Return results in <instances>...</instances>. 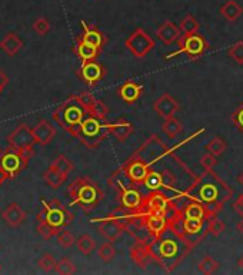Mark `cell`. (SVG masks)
<instances>
[{
	"mask_svg": "<svg viewBox=\"0 0 243 275\" xmlns=\"http://www.w3.org/2000/svg\"><path fill=\"white\" fill-rule=\"evenodd\" d=\"M82 26L85 29V33L82 36V40H85L86 43L92 44V46H95L97 49H100L104 44L103 33L100 30H97L96 27H89L85 22H82Z\"/></svg>",
	"mask_w": 243,
	"mask_h": 275,
	"instance_id": "obj_26",
	"label": "cell"
},
{
	"mask_svg": "<svg viewBox=\"0 0 243 275\" xmlns=\"http://www.w3.org/2000/svg\"><path fill=\"white\" fill-rule=\"evenodd\" d=\"M97 255H99V258L103 262H110L113 258H114V255H116V249L112 245V242L110 241L109 242H103L99 247V249H97Z\"/></svg>",
	"mask_w": 243,
	"mask_h": 275,
	"instance_id": "obj_40",
	"label": "cell"
},
{
	"mask_svg": "<svg viewBox=\"0 0 243 275\" xmlns=\"http://www.w3.org/2000/svg\"><path fill=\"white\" fill-rule=\"evenodd\" d=\"M87 116H90L89 111L78 95V96H72L65 103H62L60 106L54 111L53 119L60 125L65 131H68L73 136L78 138L80 126Z\"/></svg>",
	"mask_w": 243,
	"mask_h": 275,
	"instance_id": "obj_1",
	"label": "cell"
},
{
	"mask_svg": "<svg viewBox=\"0 0 243 275\" xmlns=\"http://www.w3.org/2000/svg\"><path fill=\"white\" fill-rule=\"evenodd\" d=\"M177 42H179V50L174 52V53L167 54L166 59L174 58V56H177V54L180 53H186L189 58H192V59H198V58H200L202 54L208 50L209 47V44L208 42L205 40V37L198 35V33L180 36V39H179Z\"/></svg>",
	"mask_w": 243,
	"mask_h": 275,
	"instance_id": "obj_7",
	"label": "cell"
},
{
	"mask_svg": "<svg viewBox=\"0 0 243 275\" xmlns=\"http://www.w3.org/2000/svg\"><path fill=\"white\" fill-rule=\"evenodd\" d=\"M117 93L123 102L126 103H135L138 99L142 96L143 93V86L133 82V80H128L122 85L120 88L117 89Z\"/></svg>",
	"mask_w": 243,
	"mask_h": 275,
	"instance_id": "obj_21",
	"label": "cell"
},
{
	"mask_svg": "<svg viewBox=\"0 0 243 275\" xmlns=\"http://www.w3.org/2000/svg\"><path fill=\"white\" fill-rule=\"evenodd\" d=\"M9 83V78L5 75V72L0 69V92L3 90V88Z\"/></svg>",
	"mask_w": 243,
	"mask_h": 275,
	"instance_id": "obj_49",
	"label": "cell"
},
{
	"mask_svg": "<svg viewBox=\"0 0 243 275\" xmlns=\"http://www.w3.org/2000/svg\"><path fill=\"white\" fill-rule=\"evenodd\" d=\"M179 27H180V30L183 32V35L198 33V30H199V22L193 18L192 15H186V16L180 20Z\"/></svg>",
	"mask_w": 243,
	"mask_h": 275,
	"instance_id": "obj_36",
	"label": "cell"
},
{
	"mask_svg": "<svg viewBox=\"0 0 243 275\" xmlns=\"http://www.w3.org/2000/svg\"><path fill=\"white\" fill-rule=\"evenodd\" d=\"M203 224H205V219H202V218H186L185 216V231L189 237L198 235L203 230Z\"/></svg>",
	"mask_w": 243,
	"mask_h": 275,
	"instance_id": "obj_37",
	"label": "cell"
},
{
	"mask_svg": "<svg viewBox=\"0 0 243 275\" xmlns=\"http://www.w3.org/2000/svg\"><path fill=\"white\" fill-rule=\"evenodd\" d=\"M109 131L112 133L113 136L119 141V142H125L129 136H131L133 131H135V126L133 124H131L129 121L126 119H117L114 124H109Z\"/></svg>",
	"mask_w": 243,
	"mask_h": 275,
	"instance_id": "obj_23",
	"label": "cell"
},
{
	"mask_svg": "<svg viewBox=\"0 0 243 275\" xmlns=\"http://www.w3.org/2000/svg\"><path fill=\"white\" fill-rule=\"evenodd\" d=\"M79 98L83 102V105L87 107L89 115L99 118V119H106V116L109 114V109L102 100L96 99L90 93H82V95H79Z\"/></svg>",
	"mask_w": 243,
	"mask_h": 275,
	"instance_id": "obj_19",
	"label": "cell"
},
{
	"mask_svg": "<svg viewBox=\"0 0 243 275\" xmlns=\"http://www.w3.org/2000/svg\"><path fill=\"white\" fill-rule=\"evenodd\" d=\"M219 13H220L226 20H229V22H236V20L243 15V8L237 3V2L229 0V2H226L225 5L220 6Z\"/></svg>",
	"mask_w": 243,
	"mask_h": 275,
	"instance_id": "obj_25",
	"label": "cell"
},
{
	"mask_svg": "<svg viewBox=\"0 0 243 275\" xmlns=\"http://www.w3.org/2000/svg\"><path fill=\"white\" fill-rule=\"evenodd\" d=\"M219 266L220 264L217 262L215 258L212 257H203V259L200 261L199 264H198V269H199V272L205 275H212L216 272L217 269H219Z\"/></svg>",
	"mask_w": 243,
	"mask_h": 275,
	"instance_id": "obj_33",
	"label": "cell"
},
{
	"mask_svg": "<svg viewBox=\"0 0 243 275\" xmlns=\"http://www.w3.org/2000/svg\"><path fill=\"white\" fill-rule=\"evenodd\" d=\"M153 111L162 119H167L170 116H174V114L179 111V102L173 99L169 93H163L160 98L157 99L153 103Z\"/></svg>",
	"mask_w": 243,
	"mask_h": 275,
	"instance_id": "obj_16",
	"label": "cell"
},
{
	"mask_svg": "<svg viewBox=\"0 0 243 275\" xmlns=\"http://www.w3.org/2000/svg\"><path fill=\"white\" fill-rule=\"evenodd\" d=\"M29 155L22 153V152L12 149L0 156V168L8 175V174H15L22 168V163H26Z\"/></svg>",
	"mask_w": 243,
	"mask_h": 275,
	"instance_id": "obj_12",
	"label": "cell"
},
{
	"mask_svg": "<svg viewBox=\"0 0 243 275\" xmlns=\"http://www.w3.org/2000/svg\"><path fill=\"white\" fill-rule=\"evenodd\" d=\"M37 218L47 221L56 228H63V227L72 224L75 215L70 212L68 208H65L60 201L53 199L49 204H44L43 213H40Z\"/></svg>",
	"mask_w": 243,
	"mask_h": 275,
	"instance_id": "obj_6",
	"label": "cell"
},
{
	"mask_svg": "<svg viewBox=\"0 0 243 275\" xmlns=\"http://www.w3.org/2000/svg\"><path fill=\"white\" fill-rule=\"evenodd\" d=\"M227 54L233 59L237 65H243V42H237L230 46Z\"/></svg>",
	"mask_w": 243,
	"mask_h": 275,
	"instance_id": "obj_44",
	"label": "cell"
},
{
	"mask_svg": "<svg viewBox=\"0 0 243 275\" xmlns=\"http://www.w3.org/2000/svg\"><path fill=\"white\" fill-rule=\"evenodd\" d=\"M233 208H234V211H236V212L239 213L240 216H243V192L240 194V195L237 196V199L234 201Z\"/></svg>",
	"mask_w": 243,
	"mask_h": 275,
	"instance_id": "obj_48",
	"label": "cell"
},
{
	"mask_svg": "<svg viewBox=\"0 0 243 275\" xmlns=\"http://www.w3.org/2000/svg\"><path fill=\"white\" fill-rule=\"evenodd\" d=\"M33 133H35L36 143L39 145H47L52 142V139L56 135V129L53 128V125L47 121H40L39 124L33 128Z\"/></svg>",
	"mask_w": 243,
	"mask_h": 275,
	"instance_id": "obj_22",
	"label": "cell"
},
{
	"mask_svg": "<svg viewBox=\"0 0 243 275\" xmlns=\"http://www.w3.org/2000/svg\"><path fill=\"white\" fill-rule=\"evenodd\" d=\"M0 271H2V265H0Z\"/></svg>",
	"mask_w": 243,
	"mask_h": 275,
	"instance_id": "obj_55",
	"label": "cell"
},
{
	"mask_svg": "<svg viewBox=\"0 0 243 275\" xmlns=\"http://www.w3.org/2000/svg\"><path fill=\"white\" fill-rule=\"evenodd\" d=\"M143 185L148 188L150 192H156V191H160L162 188L165 187V177L163 174L160 172H156V171H149L148 177L145 179Z\"/></svg>",
	"mask_w": 243,
	"mask_h": 275,
	"instance_id": "obj_29",
	"label": "cell"
},
{
	"mask_svg": "<svg viewBox=\"0 0 243 275\" xmlns=\"http://www.w3.org/2000/svg\"><path fill=\"white\" fill-rule=\"evenodd\" d=\"M232 122L237 128V131H240L243 133V102L232 114Z\"/></svg>",
	"mask_w": 243,
	"mask_h": 275,
	"instance_id": "obj_47",
	"label": "cell"
},
{
	"mask_svg": "<svg viewBox=\"0 0 243 275\" xmlns=\"http://www.w3.org/2000/svg\"><path fill=\"white\" fill-rule=\"evenodd\" d=\"M75 52L78 53V56L83 61V62H87V61H95L96 58L99 56L100 49H97L95 46L86 43L85 40L80 39V42H79L78 46H76Z\"/></svg>",
	"mask_w": 243,
	"mask_h": 275,
	"instance_id": "obj_28",
	"label": "cell"
},
{
	"mask_svg": "<svg viewBox=\"0 0 243 275\" xmlns=\"http://www.w3.org/2000/svg\"><path fill=\"white\" fill-rule=\"evenodd\" d=\"M225 228H226L225 222L222 221V219H219L216 215H212V216H209L208 230H209V232L213 235V237H219L222 232L225 231Z\"/></svg>",
	"mask_w": 243,
	"mask_h": 275,
	"instance_id": "obj_42",
	"label": "cell"
},
{
	"mask_svg": "<svg viewBox=\"0 0 243 275\" xmlns=\"http://www.w3.org/2000/svg\"><path fill=\"white\" fill-rule=\"evenodd\" d=\"M104 76V69L100 63L96 61H87L83 62L80 68V78L86 82L87 85H95L96 82L102 79Z\"/></svg>",
	"mask_w": 243,
	"mask_h": 275,
	"instance_id": "obj_17",
	"label": "cell"
},
{
	"mask_svg": "<svg viewBox=\"0 0 243 275\" xmlns=\"http://www.w3.org/2000/svg\"><path fill=\"white\" fill-rule=\"evenodd\" d=\"M50 167L54 169H57V171H60L63 174H66V175L73 171V163H72V160H70L69 158H66L65 155H59V156L50 163Z\"/></svg>",
	"mask_w": 243,
	"mask_h": 275,
	"instance_id": "obj_39",
	"label": "cell"
},
{
	"mask_svg": "<svg viewBox=\"0 0 243 275\" xmlns=\"http://www.w3.org/2000/svg\"><path fill=\"white\" fill-rule=\"evenodd\" d=\"M110 133L109 124H106L104 119H99L95 116H87L80 126L79 139L87 148H96L106 139V136Z\"/></svg>",
	"mask_w": 243,
	"mask_h": 275,
	"instance_id": "obj_4",
	"label": "cell"
},
{
	"mask_svg": "<svg viewBox=\"0 0 243 275\" xmlns=\"http://www.w3.org/2000/svg\"><path fill=\"white\" fill-rule=\"evenodd\" d=\"M76 247L83 255H90L96 249V241L89 234H83L76 240Z\"/></svg>",
	"mask_w": 243,
	"mask_h": 275,
	"instance_id": "obj_31",
	"label": "cell"
},
{
	"mask_svg": "<svg viewBox=\"0 0 243 275\" xmlns=\"http://www.w3.org/2000/svg\"><path fill=\"white\" fill-rule=\"evenodd\" d=\"M68 194L72 199V205H80L85 212L96 208L103 198V191L100 187L87 177L75 179L68 188Z\"/></svg>",
	"mask_w": 243,
	"mask_h": 275,
	"instance_id": "obj_2",
	"label": "cell"
},
{
	"mask_svg": "<svg viewBox=\"0 0 243 275\" xmlns=\"http://www.w3.org/2000/svg\"><path fill=\"white\" fill-rule=\"evenodd\" d=\"M2 155H3V151H2V148H0V156H2Z\"/></svg>",
	"mask_w": 243,
	"mask_h": 275,
	"instance_id": "obj_54",
	"label": "cell"
},
{
	"mask_svg": "<svg viewBox=\"0 0 243 275\" xmlns=\"http://www.w3.org/2000/svg\"><path fill=\"white\" fill-rule=\"evenodd\" d=\"M173 206L174 204L170 198H167L165 194L156 191V192H150L149 195H145L143 204L138 208V211L143 213L145 216L148 213H165V215H167Z\"/></svg>",
	"mask_w": 243,
	"mask_h": 275,
	"instance_id": "obj_9",
	"label": "cell"
},
{
	"mask_svg": "<svg viewBox=\"0 0 243 275\" xmlns=\"http://www.w3.org/2000/svg\"><path fill=\"white\" fill-rule=\"evenodd\" d=\"M66 178H68L66 174H63V172L52 168V167H49V169L43 174V179L52 189H59L66 182Z\"/></svg>",
	"mask_w": 243,
	"mask_h": 275,
	"instance_id": "obj_27",
	"label": "cell"
},
{
	"mask_svg": "<svg viewBox=\"0 0 243 275\" xmlns=\"http://www.w3.org/2000/svg\"><path fill=\"white\" fill-rule=\"evenodd\" d=\"M8 139H9L10 146H12L13 149L22 152V153H26V155L30 153L32 148H33V145L36 143L33 129H30V128L25 124L19 125L18 128L10 133Z\"/></svg>",
	"mask_w": 243,
	"mask_h": 275,
	"instance_id": "obj_11",
	"label": "cell"
},
{
	"mask_svg": "<svg viewBox=\"0 0 243 275\" xmlns=\"http://www.w3.org/2000/svg\"><path fill=\"white\" fill-rule=\"evenodd\" d=\"M132 211L128 209V213H110L107 218L99 221V234L104 240L114 242L120 238L123 232L126 231V227L131 221Z\"/></svg>",
	"mask_w": 243,
	"mask_h": 275,
	"instance_id": "obj_5",
	"label": "cell"
},
{
	"mask_svg": "<svg viewBox=\"0 0 243 275\" xmlns=\"http://www.w3.org/2000/svg\"><path fill=\"white\" fill-rule=\"evenodd\" d=\"M37 266L43 271V272H52L54 271V266H56V259L53 258L52 254H43L42 257L39 258L37 261Z\"/></svg>",
	"mask_w": 243,
	"mask_h": 275,
	"instance_id": "obj_43",
	"label": "cell"
},
{
	"mask_svg": "<svg viewBox=\"0 0 243 275\" xmlns=\"http://www.w3.org/2000/svg\"><path fill=\"white\" fill-rule=\"evenodd\" d=\"M226 148H227V145H226L225 139L220 136H213L212 141L206 145V151L210 152L212 155H215L217 158L225 153Z\"/></svg>",
	"mask_w": 243,
	"mask_h": 275,
	"instance_id": "obj_35",
	"label": "cell"
},
{
	"mask_svg": "<svg viewBox=\"0 0 243 275\" xmlns=\"http://www.w3.org/2000/svg\"><path fill=\"white\" fill-rule=\"evenodd\" d=\"M122 171L125 172L126 178L129 179V182L132 184L131 187H136V185H143L149 171H150V165L143 158H140L139 155L135 153L131 159L126 160V163L122 168Z\"/></svg>",
	"mask_w": 243,
	"mask_h": 275,
	"instance_id": "obj_10",
	"label": "cell"
},
{
	"mask_svg": "<svg viewBox=\"0 0 243 275\" xmlns=\"http://www.w3.org/2000/svg\"><path fill=\"white\" fill-rule=\"evenodd\" d=\"M183 213L186 218H202V219L208 218L205 206L198 201H192L191 204L186 205V208L183 209Z\"/></svg>",
	"mask_w": 243,
	"mask_h": 275,
	"instance_id": "obj_32",
	"label": "cell"
},
{
	"mask_svg": "<svg viewBox=\"0 0 243 275\" xmlns=\"http://www.w3.org/2000/svg\"><path fill=\"white\" fill-rule=\"evenodd\" d=\"M216 163H217V156L212 155L210 152L205 153V155L200 158V165L203 167V169H205L206 172H213V168L216 167Z\"/></svg>",
	"mask_w": 243,
	"mask_h": 275,
	"instance_id": "obj_45",
	"label": "cell"
},
{
	"mask_svg": "<svg viewBox=\"0 0 243 275\" xmlns=\"http://www.w3.org/2000/svg\"><path fill=\"white\" fill-rule=\"evenodd\" d=\"M237 264H239V266H240V268H242V269H243V257L240 258V259H239V262H237Z\"/></svg>",
	"mask_w": 243,
	"mask_h": 275,
	"instance_id": "obj_52",
	"label": "cell"
},
{
	"mask_svg": "<svg viewBox=\"0 0 243 275\" xmlns=\"http://www.w3.org/2000/svg\"><path fill=\"white\" fill-rule=\"evenodd\" d=\"M183 126L180 124V121L177 119V118H174V116H170V118H167L165 119V122L162 125V131L170 138V139H174L179 133L182 132Z\"/></svg>",
	"mask_w": 243,
	"mask_h": 275,
	"instance_id": "obj_30",
	"label": "cell"
},
{
	"mask_svg": "<svg viewBox=\"0 0 243 275\" xmlns=\"http://www.w3.org/2000/svg\"><path fill=\"white\" fill-rule=\"evenodd\" d=\"M180 33H182L180 27L176 26L170 20H165L156 30L159 40L165 44H173L174 42H177L180 39Z\"/></svg>",
	"mask_w": 243,
	"mask_h": 275,
	"instance_id": "obj_18",
	"label": "cell"
},
{
	"mask_svg": "<svg viewBox=\"0 0 243 275\" xmlns=\"http://www.w3.org/2000/svg\"><path fill=\"white\" fill-rule=\"evenodd\" d=\"M131 258L136 265L140 266L142 269H145L148 266L149 262L153 259L150 242H140V241H136L135 245L131 248Z\"/></svg>",
	"mask_w": 243,
	"mask_h": 275,
	"instance_id": "obj_13",
	"label": "cell"
},
{
	"mask_svg": "<svg viewBox=\"0 0 243 275\" xmlns=\"http://www.w3.org/2000/svg\"><path fill=\"white\" fill-rule=\"evenodd\" d=\"M237 230H239V232L243 235V216H242V219L239 221V224H237Z\"/></svg>",
	"mask_w": 243,
	"mask_h": 275,
	"instance_id": "obj_50",
	"label": "cell"
},
{
	"mask_svg": "<svg viewBox=\"0 0 243 275\" xmlns=\"http://www.w3.org/2000/svg\"><path fill=\"white\" fill-rule=\"evenodd\" d=\"M33 29H35L36 33H39L40 36H44L49 33L50 30V23L47 22V19L44 18H39L37 20H35L33 23Z\"/></svg>",
	"mask_w": 243,
	"mask_h": 275,
	"instance_id": "obj_46",
	"label": "cell"
},
{
	"mask_svg": "<svg viewBox=\"0 0 243 275\" xmlns=\"http://www.w3.org/2000/svg\"><path fill=\"white\" fill-rule=\"evenodd\" d=\"M59 230H60V228L53 227L52 224H49V222L44 221V219H39L37 228H36L37 234H39L43 240H50L53 237H56V234H57Z\"/></svg>",
	"mask_w": 243,
	"mask_h": 275,
	"instance_id": "obj_34",
	"label": "cell"
},
{
	"mask_svg": "<svg viewBox=\"0 0 243 275\" xmlns=\"http://www.w3.org/2000/svg\"><path fill=\"white\" fill-rule=\"evenodd\" d=\"M143 198L145 195L140 194L135 187H120V201L123 208L135 211L138 209L140 205L143 204Z\"/></svg>",
	"mask_w": 243,
	"mask_h": 275,
	"instance_id": "obj_20",
	"label": "cell"
},
{
	"mask_svg": "<svg viewBox=\"0 0 243 275\" xmlns=\"http://www.w3.org/2000/svg\"><path fill=\"white\" fill-rule=\"evenodd\" d=\"M23 47V40L16 33L10 32L0 42V49L9 56H15Z\"/></svg>",
	"mask_w": 243,
	"mask_h": 275,
	"instance_id": "obj_24",
	"label": "cell"
},
{
	"mask_svg": "<svg viewBox=\"0 0 243 275\" xmlns=\"http://www.w3.org/2000/svg\"><path fill=\"white\" fill-rule=\"evenodd\" d=\"M54 271H56L57 274L62 275L75 274V272H76V265L70 261L69 258H62L60 261L56 262Z\"/></svg>",
	"mask_w": 243,
	"mask_h": 275,
	"instance_id": "obj_41",
	"label": "cell"
},
{
	"mask_svg": "<svg viewBox=\"0 0 243 275\" xmlns=\"http://www.w3.org/2000/svg\"><path fill=\"white\" fill-rule=\"evenodd\" d=\"M237 182H239V184L243 187V172L239 175V177H237Z\"/></svg>",
	"mask_w": 243,
	"mask_h": 275,
	"instance_id": "obj_51",
	"label": "cell"
},
{
	"mask_svg": "<svg viewBox=\"0 0 243 275\" xmlns=\"http://www.w3.org/2000/svg\"><path fill=\"white\" fill-rule=\"evenodd\" d=\"M125 46L128 47V50H129L135 58L143 59V58H146V54L155 47V40H153L142 27H139V29H136V30L126 39Z\"/></svg>",
	"mask_w": 243,
	"mask_h": 275,
	"instance_id": "obj_8",
	"label": "cell"
},
{
	"mask_svg": "<svg viewBox=\"0 0 243 275\" xmlns=\"http://www.w3.org/2000/svg\"><path fill=\"white\" fill-rule=\"evenodd\" d=\"M145 224L149 228V231L152 232V235L155 237V240L162 238L169 228V219L165 213H148L145 216Z\"/></svg>",
	"mask_w": 243,
	"mask_h": 275,
	"instance_id": "obj_14",
	"label": "cell"
},
{
	"mask_svg": "<svg viewBox=\"0 0 243 275\" xmlns=\"http://www.w3.org/2000/svg\"><path fill=\"white\" fill-rule=\"evenodd\" d=\"M152 247V257L153 259L159 262L162 266H165L167 269V265H170V269H173L174 266L177 265L183 258L186 257L189 251L186 249H180V245L176 240L172 238H157L150 242Z\"/></svg>",
	"mask_w": 243,
	"mask_h": 275,
	"instance_id": "obj_3",
	"label": "cell"
},
{
	"mask_svg": "<svg viewBox=\"0 0 243 275\" xmlns=\"http://www.w3.org/2000/svg\"><path fill=\"white\" fill-rule=\"evenodd\" d=\"M56 240H57V242H59V245L63 247V248H70L72 245H75V244H76V240H75L73 234H72L70 231H68L65 227L57 231V234H56Z\"/></svg>",
	"mask_w": 243,
	"mask_h": 275,
	"instance_id": "obj_38",
	"label": "cell"
},
{
	"mask_svg": "<svg viewBox=\"0 0 243 275\" xmlns=\"http://www.w3.org/2000/svg\"><path fill=\"white\" fill-rule=\"evenodd\" d=\"M3 174H5V172H3V171H2V168H0V182H2V181H3Z\"/></svg>",
	"mask_w": 243,
	"mask_h": 275,
	"instance_id": "obj_53",
	"label": "cell"
},
{
	"mask_svg": "<svg viewBox=\"0 0 243 275\" xmlns=\"http://www.w3.org/2000/svg\"><path fill=\"white\" fill-rule=\"evenodd\" d=\"M2 219L12 228H18L26 221V212L23 211V208L20 205L12 202L2 211Z\"/></svg>",
	"mask_w": 243,
	"mask_h": 275,
	"instance_id": "obj_15",
	"label": "cell"
}]
</instances>
